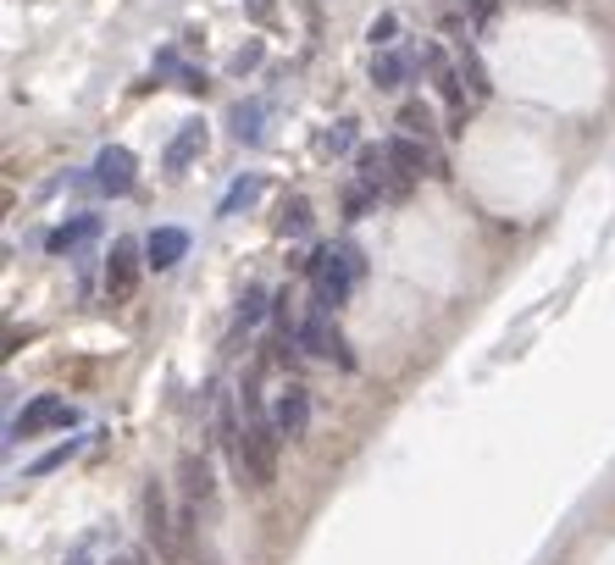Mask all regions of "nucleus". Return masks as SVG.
<instances>
[{
  "label": "nucleus",
  "mask_w": 615,
  "mask_h": 565,
  "mask_svg": "<svg viewBox=\"0 0 615 565\" xmlns=\"http://www.w3.org/2000/svg\"><path fill=\"white\" fill-rule=\"evenodd\" d=\"M278 427H272V416L261 410V394H255V377L244 383V477L255 482V488H272L278 482Z\"/></svg>",
  "instance_id": "1"
},
{
  "label": "nucleus",
  "mask_w": 615,
  "mask_h": 565,
  "mask_svg": "<svg viewBox=\"0 0 615 565\" xmlns=\"http://www.w3.org/2000/svg\"><path fill=\"white\" fill-rule=\"evenodd\" d=\"M366 272L361 250L355 244H327V250L311 255V283H316V311H338V305L350 300L355 277Z\"/></svg>",
  "instance_id": "2"
},
{
  "label": "nucleus",
  "mask_w": 615,
  "mask_h": 565,
  "mask_svg": "<svg viewBox=\"0 0 615 565\" xmlns=\"http://www.w3.org/2000/svg\"><path fill=\"white\" fill-rule=\"evenodd\" d=\"M145 532H150V543H156V554L167 565L183 560V521H172V499L156 477L145 482Z\"/></svg>",
  "instance_id": "3"
},
{
  "label": "nucleus",
  "mask_w": 615,
  "mask_h": 565,
  "mask_svg": "<svg viewBox=\"0 0 615 565\" xmlns=\"http://www.w3.org/2000/svg\"><path fill=\"white\" fill-rule=\"evenodd\" d=\"M73 421H78V410L61 394H39L12 416V438H39V433H50V427H73Z\"/></svg>",
  "instance_id": "4"
},
{
  "label": "nucleus",
  "mask_w": 615,
  "mask_h": 565,
  "mask_svg": "<svg viewBox=\"0 0 615 565\" xmlns=\"http://www.w3.org/2000/svg\"><path fill=\"white\" fill-rule=\"evenodd\" d=\"M139 244L133 239H111V255H106V300H133L139 289Z\"/></svg>",
  "instance_id": "5"
},
{
  "label": "nucleus",
  "mask_w": 615,
  "mask_h": 565,
  "mask_svg": "<svg viewBox=\"0 0 615 565\" xmlns=\"http://www.w3.org/2000/svg\"><path fill=\"white\" fill-rule=\"evenodd\" d=\"M300 344H305V355H316V361L355 366V361H350V349H344V338H338V327L327 322V311H311V316L300 322Z\"/></svg>",
  "instance_id": "6"
},
{
  "label": "nucleus",
  "mask_w": 615,
  "mask_h": 565,
  "mask_svg": "<svg viewBox=\"0 0 615 565\" xmlns=\"http://www.w3.org/2000/svg\"><path fill=\"white\" fill-rule=\"evenodd\" d=\"M139 161H133V150H122V145H106L95 156V189L100 194H128L133 189V178H139Z\"/></svg>",
  "instance_id": "7"
},
{
  "label": "nucleus",
  "mask_w": 615,
  "mask_h": 565,
  "mask_svg": "<svg viewBox=\"0 0 615 565\" xmlns=\"http://www.w3.org/2000/svg\"><path fill=\"white\" fill-rule=\"evenodd\" d=\"M272 427H278V438H305V427H311V394H305L300 383H289L278 394V405H272Z\"/></svg>",
  "instance_id": "8"
},
{
  "label": "nucleus",
  "mask_w": 615,
  "mask_h": 565,
  "mask_svg": "<svg viewBox=\"0 0 615 565\" xmlns=\"http://www.w3.org/2000/svg\"><path fill=\"white\" fill-rule=\"evenodd\" d=\"M388 161H394V194H388V200H405L410 183L422 178V167H427V150L416 145L410 133H399V139H388Z\"/></svg>",
  "instance_id": "9"
},
{
  "label": "nucleus",
  "mask_w": 615,
  "mask_h": 565,
  "mask_svg": "<svg viewBox=\"0 0 615 565\" xmlns=\"http://www.w3.org/2000/svg\"><path fill=\"white\" fill-rule=\"evenodd\" d=\"M355 183H361V189H372L377 200H383V194H394V161H388V145H366L361 156H355Z\"/></svg>",
  "instance_id": "10"
},
{
  "label": "nucleus",
  "mask_w": 615,
  "mask_h": 565,
  "mask_svg": "<svg viewBox=\"0 0 615 565\" xmlns=\"http://www.w3.org/2000/svg\"><path fill=\"white\" fill-rule=\"evenodd\" d=\"M183 250H189V233H183V228H156V233L145 239V266L167 272V266L183 261Z\"/></svg>",
  "instance_id": "11"
},
{
  "label": "nucleus",
  "mask_w": 615,
  "mask_h": 565,
  "mask_svg": "<svg viewBox=\"0 0 615 565\" xmlns=\"http://www.w3.org/2000/svg\"><path fill=\"white\" fill-rule=\"evenodd\" d=\"M200 150H205V122H183V128L172 133V145H167V172H183Z\"/></svg>",
  "instance_id": "12"
},
{
  "label": "nucleus",
  "mask_w": 615,
  "mask_h": 565,
  "mask_svg": "<svg viewBox=\"0 0 615 565\" xmlns=\"http://www.w3.org/2000/svg\"><path fill=\"white\" fill-rule=\"evenodd\" d=\"M211 493H217V482H211V466H205L200 455H183V499H189V510L211 505Z\"/></svg>",
  "instance_id": "13"
},
{
  "label": "nucleus",
  "mask_w": 615,
  "mask_h": 565,
  "mask_svg": "<svg viewBox=\"0 0 615 565\" xmlns=\"http://www.w3.org/2000/svg\"><path fill=\"white\" fill-rule=\"evenodd\" d=\"M95 228H100L95 217L61 222V228H56V233H50V239H45V250H50V255H73V250H78V244H84V239H89V233H95Z\"/></svg>",
  "instance_id": "14"
},
{
  "label": "nucleus",
  "mask_w": 615,
  "mask_h": 565,
  "mask_svg": "<svg viewBox=\"0 0 615 565\" xmlns=\"http://www.w3.org/2000/svg\"><path fill=\"white\" fill-rule=\"evenodd\" d=\"M410 73V56H399V50H383V56L372 61V84L377 89H399Z\"/></svg>",
  "instance_id": "15"
},
{
  "label": "nucleus",
  "mask_w": 615,
  "mask_h": 565,
  "mask_svg": "<svg viewBox=\"0 0 615 565\" xmlns=\"http://www.w3.org/2000/svg\"><path fill=\"white\" fill-rule=\"evenodd\" d=\"M261 117H266L261 100H244V106H233V139H239V145H255V139H261Z\"/></svg>",
  "instance_id": "16"
},
{
  "label": "nucleus",
  "mask_w": 615,
  "mask_h": 565,
  "mask_svg": "<svg viewBox=\"0 0 615 565\" xmlns=\"http://www.w3.org/2000/svg\"><path fill=\"white\" fill-rule=\"evenodd\" d=\"M460 78L471 84V95H477V100H488V89H494V84H488V73H483V61H477V50H471L466 39H460Z\"/></svg>",
  "instance_id": "17"
},
{
  "label": "nucleus",
  "mask_w": 615,
  "mask_h": 565,
  "mask_svg": "<svg viewBox=\"0 0 615 565\" xmlns=\"http://www.w3.org/2000/svg\"><path fill=\"white\" fill-rule=\"evenodd\" d=\"M278 233H289V239H300V233H311V205H305L300 194H294V200H283Z\"/></svg>",
  "instance_id": "18"
},
{
  "label": "nucleus",
  "mask_w": 615,
  "mask_h": 565,
  "mask_svg": "<svg viewBox=\"0 0 615 565\" xmlns=\"http://www.w3.org/2000/svg\"><path fill=\"white\" fill-rule=\"evenodd\" d=\"M399 128H405L410 139H416V133H422V139H433V111H427L422 100H405V106H399Z\"/></svg>",
  "instance_id": "19"
},
{
  "label": "nucleus",
  "mask_w": 615,
  "mask_h": 565,
  "mask_svg": "<svg viewBox=\"0 0 615 565\" xmlns=\"http://www.w3.org/2000/svg\"><path fill=\"white\" fill-rule=\"evenodd\" d=\"M266 311H272V300H266V289H261V283H250V289L239 294V322H244V327H255Z\"/></svg>",
  "instance_id": "20"
},
{
  "label": "nucleus",
  "mask_w": 615,
  "mask_h": 565,
  "mask_svg": "<svg viewBox=\"0 0 615 565\" xmlns=\"http://www.w3.org/2000/svg\"><path fill=\"white\" fill-rule=\"evenodd\" d=\"M255 194H261V178H239L228 194H222V205H217V211H222V217H233V211H244V205H250Z\"/></svg>",
  "instance_id": "21"
},
{
  "label": "nucleus",
  "mask_w": 615,
  "mask_h": 565,
  "mask_svg": "<svg viewBox=\"0 0 615 565\" xmlns=\"http://www.w3.org/2000/svg\"><path fill=\"white\" fill-rule=\"evenodd\" d=\"M372 200H377V194L372 189H361V183H350V189H344V217H366V211H372Z\"/></svg>",
  "instance_id": "22"
},
{
  "label": "nucleus",
  "mask_w": 615,
  "mask_h": 565,
  "mask_svg": "<svg viewBox=\"0 0 615 565\" xmlns=\"http://www.w3.org/2000/svg\"><path fill=\"white\" fill-rule=\"evenodd\" d=\"M73 455H78V438H73V444H61V449H50L45 460H34V466H28V477H45V471L67 466V460H73Z\"/></svg>",
  "instance_id": "23"
},
{
  "label": "nucleus",
  "mask_w": 615,
  "mask_h": 565,
  "mask_svg": "<svg viewBox=\"0 0 615 565\" xmlns=\"http://www.w3.org/2000/svg\"><path fill=\"white\" fill-rule=\"evenodd\" d=\"M366 39H372V50H377V45H388V39H394V12L372 17V28H366Z\"/></svg>",
  "instance_id": "24"
},
{
  "label": "nucleus",
  "mask_w": 615,
  "mask_h": 565,
  "mask_svg": "<svg viewBox=\"0 0 615 565\" xmlns=\"http://www.w3.org/2000/svg\"><path fill=\"white\" fill-rule=\"evenodd\" d=\"M255 61H261V39H250V45H244L239 56H233V73L244 78V73H250V67H255Z\"/></svg>",
  "instance_id": "25"
},
{
  "label": "nucleus",
  "mask_w": 615,
  "mask_h": 565,
  "mask_svg": "<svg viewBox=\"0 0 615 565\" xmlns=\"http://www.w3.org/2000/svg\"><path fill=\"white\" fill-rule=\"evenodd\" d=\"M355 145V122H338L333 133H327V150H350Z\"/></svg>",
  "instance_id": "26"
},
{
  "label": "nucleus",
  "mask_w": 615,
  "mask_h": 565,
  "mask_svg": "<svg viewBox=\"0 0 615 565\" xmlns=\"http://www.w3.org/2000/svg\"><path fill=\"white\" fill-rule=\"evenodd\" d=\"M183 89H189V95H205V73H194V67H183V78H178Z\"/></svg>",
  "instance_id": "27"
},
{
  "label": "nucleus",
  "mask_w": 615,
  "mask_h": 565,
  "mask_svg": "<svg viewBox=\"0 0 615 565\" xmlns=\"http://www.w3.org/2000/svg\"><path fill=\"white\" fill-rule=\"evenodd\" d=\"M111 565H150V554H145V549H122Z\"/></svg>",
  "instance_id": "28"
},
{
  "label": "nucleus",
  "mask_w": 615,
  "mask_h": 565,
  "mask_svg": "<svg viewBox=\"0 0 615 565\" xmlns=\"http://www.w3.org/2000/svg\"><path fill=\"white\" fill-rule=\"evenodd\" d=\"M471 17H477V23H488V17H494V0H471Z\"/></svg>",
  "instance_id": "29"
}]
</instances>
